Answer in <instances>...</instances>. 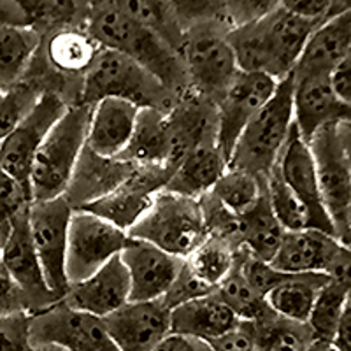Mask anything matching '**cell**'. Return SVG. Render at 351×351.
I'll return each mask as SVG.
<instances>
[{"label": "cell", "mask_w": 351, "mask_h": 351, "mask_svg": "<svg viewBox=\"0 0 351 351\" xmlns=\"http://www.w3.org/2000/svg\"><path fill=\"white\" fill-rule=\"evenodd\" d=\"M43 34L32 25L0 27V93L21 84L39 55Z\"/></svg>", "instance_id": "cell-28"}, {"label": "cell", "mask_w": 351, "mask_h": 351, "mask_svg": "<svg viewBox=\"0 0 351 351\" xmlns=\"http://www.w3.org/2000/svg\"><path fill=\"white\" fill-rule=\"evenodd\" d=\"M330 280L325 272L311 274H287L265 295L269 307L281 318L307 324L311 307L315 304L319 288Z\"/></svg>", "instance_id": "cell-30"}, {"label": "cell", "mask_w": 351, "mask_h": 351, "mask_svg": "<svg viewBox=\"0 0 351 351\" xmlns=\"http://www.w3.org/2000/svg\"><path fill=\"white\" fill-rule=\"evenodd\" d=\"M274 169L281 176V180L306 204V208L309 209V215H311V227L335 236L332 221L325 213L322 195H319L311 148L300 136L295 123L291 125L288 139L281 149L280 156H278Z\"/></svg>", "instance_id": "cell-18"}, {"label": "cell", "mask_w": 351, "mask_h": 351, "mask_svg": "<svg viewBox=\"0 0 351 351\" xmlns=\"http://www.w3.org/2000/svg\"><path fill=\"white\" fill-rule=\"evenodd\" d=\"M69 100L53 90H44L39 100L16 128L0 143V164L30 192V171L34 156L39 152L55 123L69 109ZM32 197V195H30Z\"/></svg>", "instance_id": "cell-12"}, {"label": "cell", "mask_w": 351, "mask_h": 351, "mask_svg": "<svg viewBox=\"0 0 351 351\" xmlns=\"http://www.w3.org/2000/svg\"><path fill=\"white\" fill-rule=\"evenodd\" d=\"M86 2H90V4H92V5H97V4H99V2H102V0H86Z\"/></svg>", "instance_id": "cell-59"}, {"label": "cell", "mask_w": 351, "mask_h": 351, "mask_svg": "<svg viewBox=\"0 0 351 351\" xmlns=\"http://www.w3.org/2000/svg\"><path fill=\"white\" fill-rule=\"evenodd\" d=\"M0 95H2V93H0Z\"/></svg>", "instance_id": "cell-61"}, {"label": "cell", "mask_w": 351, "mask_h": 351, "mask_svg": "<svg viewBox=\"0 0 351 351\" xmlns=\"http://www.w3.org/2000/svg\"><path fill=\"white\" fill-rule=\"evenodd\" d=\"M330 346L337 351H351V299H348L344 306L343 316H341Z\"/></svg>", "instance_id": "cell-52"}, {"label": "cell", "mask_w": 351, "mask_h": 351, "mask_svg": "<svg viewBox=\"0 0 351 351\" xmlns=\"http://www.w3.org/2000/svg\"><path fill=\"white\" fill-rule=\"evenodd\" d=\"M30 202V192L0 164V228L4 236L8 234L11 219L27 209Z\"/></svg>", "instance_id": "cell-41"}, {"label": "cell", "mask_w": 351, "mask_h": 351, "mask_svg": "<svg viewBox=\"0 0 351 351\" xmlns=\"http://www.w3.org/2000/svg\"><path fill=\"white\" fill-rule=\"evenodd\" d=\"M330 83L344 104L351 106V46L330 72Z\"/></svg>", "instance_id": "cell-49"}, {"label": "cell", "mask_w": 351, "mask_h": 351, "mask_svg": "<svg viewBox=\"0 0 351 351\" xmlns=\"http://www.w3.org/2000/svg\"><path fill=\"white\" fill-rule=\"evenodd\" d=\"M213 351H258L256 350L255 322L241 319L227 334L209 341Z\"/></svg>", "instance_id": "cell-46"}, {"label": "cell", "mask_w": 351, "mask_h": 351, "mask_svg": "<svg viewBox=\"0 0 351 351\" xmlns=\"http://www.w3.org/2000/svg\"><path fill=\"white\" fill-rule=\"evenodd\" d=\"M118 158L132 165H164L176 169L178 164L167 109L141 108L130 141Z\"/></svg>", "instance_id": "cell-23"}, {"label": "cell", "mask_w": 351, "mask_h": 351, "mask_svg": "<svg viewBox=\"0 0 351 351\" xmlns=\"http://www.w3.org/2000/svg\"><path fill=\"white\" fill-rule=\"evenodd\" d=\"M351 9V0H332V8H330V14L328 18L335 16V14H339V12L350 11Z\"/></svg>", "instance_id": "cell-55"}, {"label": "cell", "mask_w": 351, "mask_h": 351, "mask_svg": "<svg viewBox=\"0 0 351 351\" xmlns=\"http://www.w3.org/2000/svg\"><path fill=\"white\" fill-rule=\"evenodd\" d=\"M120 256L130 276V300L164 299L184 263L181 256L132 237Z\"/></svg>", "instance_id": "cell-17"}, {"label": "cell", "mask_w": 351, "mask_h": 351, "mask_svg": "<svg viewBox=\"0 0 351 351\" xmlns=\"http://www.w3.org/2000/svg\"><path fill=\"white\" fill-rule=\"evenodd\" d=\"M30 313L0 316V351H32Z\"/></svg>", "instance_id": "cell-43"}, {"label": "cell", "mask_w": 351, "mask_h": 351, "mask_svg": "<svg viewBox=\"0 0 351 351\" xmlns=\"http://www.w3.org/2000/svg\"><path fill=\"white\" fill-rule=\"evenodd\" d=\"M341 134H343L344 148H346L348 162H350V172H351V120L341 121ZM350 227H351V208H350Z\"/></svg>", "instance_id": "cell-54"}, {"label": "cell", "mask_w": 351, "mask_h": 351, "mask_svg": "<svg viewBox=\"0 0 351 351\" xmlns=\"http://www.w3.org/2000/svg\"><path fill=\"white\" fill-rule=\"evenodd\" d=\"M344 244L332 234L318 228L285 232L280 247L272 256V267L287 274L325 272Z\"/></svg>", "instance_id": "cell-21"}, {"label": "cell", "mask_w": 351, "mask_h": 351, "mask_svg": "<svg viewBox=\"0 0 351 351\" xmlns=\"http://www.w3.org/2000/svg\"><path fill=\"white\" fill-rule=\"evenodd\" d=\"M2 25H30L16 0H0V27Z\"/></svg>", "instance_id": "cell-53"}, {"label": "cell", "mask_w": 351, "mask_h": 351, "mask_svg": "<svg viewBox=\"0 0 351 351\" xmlns=\"http://www.w3.org/2000/svg\"><path fill=\"white\" fill-rule=\"evenodd\" d=\"M30 343H51L69 351H118L104 318L58 300L30 316Z\"/></svg>", "instance_id": "cell-11"}, {"label": "cell", "mask_w": 351, "mask_h": 351, "mask_svg": "<svg viewBox=\"0 0 351 351\" xmlns=\"http://www.w3.org/2000/svg\"><path fill=\"white\" fill-rule=\"evenodd\" d=\"M281 8V0H225L223 18L230 28L253 23Z\"/></svg>", "instance_id": "cell-42"}, {"label": "cell", "mask_w": 351, "mask_h": 351, "mask_svg": "<svg viewBox=\"0 0 351 351\" xmlns=\"http://www.w3.org/2000/svg\"><path fill=\"white\" fill-rule=\"evenodd\" d=\"M216 293L243 322H258V319L272 315V309L269 307L265 297L260 295L258 291L250 285V281L241 272L237 262L230 274L218 285Z\"/></svg>", "instance_id": "cell-37"}, {"label": "cell", "mask_w": 351, "mask_h": 351, "mask_svg": "<svg viewBox=\"0 0 351 351\" xmlns=\"http://www.w3.org/2000/svg\"><path fill=\"white\" fill-rule=\"evenodd\" d=\"M64 302L100 318L130 302V276L121 256L116 255L92 276L72 283Z\"/></svg>", "instance_id": "cell-20"}, {"label": "cell", "mask_w": 351, "mask_h": 351, "mask_svg": "<svg viewBox=\"0 0 351 351\" xmlns=\"http://www.w3.org/2000/svg\"><path fill=\"white\" fill-rule=\"evenodd\" d=\"M0 258L14 283L23 291L30 315L58 302L46 283L39 256H37L36 246L30 236L28 208L11 219L8 234L0 246Z\"/></svg>", "instance_id": "cell-15"}, {"label": "cell", "mask_w": 351, "mask_h": 351, "mask_svg": "<svg viewBox=\"0 0 351 351\" xmlns=\"http://www.w3.org/2000/svg\"><path fill=\"white\" fill-rule=\"evenodd\" d=\"M346 302L348 293L335 281L328 280L324 287L319 288L315 304L311 307V313H309V318H307V325L311 328L316 343H332Z\"/></svg>", "instance_id": "cell-38"}, {"label": "cell", "mask_w": 351, "mask_h": 351, "mask_svg": "<svg viewBox=\"0 0 351 351\" xmlns=\"http://www.w3.org/2000/svg\"><path fill=\"white\" fill-rule=\"evenodd\" d=\"M332 0H281V9L315 23L327 20Z\"/></svg>", "instance_id": "cell-48"}, {"label": "cell", "mask_w": 351, "mask_h": 351, "mask_svg": "<svg viewBox=\"0 0 351 351\" xmlns=\"http://www.w3.org/2000/svg\"><path fill=\"white\" fill-rule=\"evenodd\" d=\"M322 351H337V350H335V348H332L330 344H324V346H322Z\"/></svg>", "instance_id": "cell-58"}, {"label": "cell", "mask_w": 351, "mask_h": 351, "mask_svg": "<svg viewBox=\"0 0 351 351\" xmlns=\"http://www.w3.org/2000/svg\"><path fill=\"white\" fill-rule=\"evenodd\" d=\"M239 247L241 244L227 237L208 234V237L184 258V263L193 276L216 290L236 267Z\"/></svg>", "instance_id": "cell-32"}, {"label": "cell", "mask_w": 351, "mask_h": 351, "mask_svg": "<svg viewBox=\"0 0 351 351\" xmlns=\"http://www.w3.org/2000/svg\"><path fill=\"white\" fill-rule=\"evenodd\" d=\"M227 167V158L216 144H202L188 152L176 165L165 188L171 192L200 199L211 192Z\"/></svg>", "instance_id": "cell-29"}, {"label": "cell", "mask_w": 351, "mask_h": 351, "mask_svg": "<svg viewBox=\"0 0 351 351\" xmlns=\"http://www.w3.org/2000/svg\"><path fill=\"white\" fill-rule=\"evenodd\" d=\"M125 16L149 28L181 53L184 27L169 0H109Z\"/></svg>", "instance_id": "cell-33"}, {"label": "cell", "mask_w": 351, "mask_h": 351, "mask_svg": "<svg viewBox=\"0 0 351 351\" xmlns=\"http://www.w3.org/2000/svg\"><path fill=\"white\" fill-rule=\"evenodd\" d=\"M228 32L230 25L225 20L200 21L184 28L181 44L190 88L216 104L239 74Z\"/></svg>", "instance_id": "cell-7"}, {"label": "cell", "mask_w": 351, "mask_h": 351, "mask_svg": "<svg viewBox=\"0 0 351 351\" xmlns=\"http://www.w3.org/2000/svg\"><path fill=\"white\" fill-rule=\"evenodd\" d=\"M128 237L146 241L164 252L186 258L208 237L202 202L164 188L132 225Z\"/></svg>", "instance_id": "cell-5"}, {"label": "cell", "mask_w": 351, "mask_h": 351, "mask_svg": "<svg viewBox=\"0 0 351 351\" xmlns=\"http://www.w3.org/2000/svg\"><path fill=\"white\" fill-rule=\"evenodd\" d=\"M32 351H69V350L64 346H58V344L44 343V344H32Z\"/></svg>", "instance_id": "cell-56"}, {"label": "cell", "mask_w": 351, "mask_h": 351, "mask_svg": "<svg viewBox=\"0 0 351 351\" xmlns=\"http://www.w3.org/2000/svg\"><path fill=\"white\" fill-rule=\"evenodd\" d=\"M100 51L102 46L86 27H62L44 34L39 53L58 76L84 77Z\"/></svg>", "instance_id": "cell-24"}, {"label": "cell", "mask_w": 351, "mask_h": 351, "mask_svg": "<svg viewBox=\"0 0 351 351\" xmlns=\"http://www.w3.org/2000/svg\"><path fill=\"white\" fill-rule=\"evenodd\" d=\"M106 97H118L139 108L171 109L176 97L164 83L123 53L102 48L81 83L80 104L95 106Z\"/></svg>", "instance_id": "cell-4"}, {"label": "cell", "mask_w": 351, "mask_h": 351, "mask_svg": "<svg viewBox=\"0 0 351 351\" xmlns=\"http://www.w3.org/2000/svg\"><path fill=\"white\" fill-rule=\"evenodd\" d=\"M128 234L109 219L86 209H74L69 225L67 271L69 283H77L120 255L128 243Z\"/></svg>", "instance_id": "cell-10"}, {"label": "cell", "mask_w": 351, "mask_h": 351, "mask_svg": "<svg viewBox=\"0 0 351 351\" xmlns=\"http://www.w3.org/2000/svg\"><path fill=\"white\" fill-rule=\"evenodd\" d=\"M241 244L252 255L271 262L285 236V228L276 218L267 197V188L250 211L239 216Z\"/></svg>", "instance_id": "cell-31"}, {"label": "cell", "mask_w": 351, "mask_h": 351, "mask_svg": "<svg viewBox=\"0 0 351 351\" xmlns=\"http://www.w3.org/2000/svg\"><path fill=\"white\" fill-rule=\"evenodd\" d=\"M2 241H4V232L0 228V246H2Z\"/></svg>", "instance_id": "cell-60"}, {"label": "cell", "mask_w": 351, "mask_h": 351, "mask_svg": "<svg viewBox=\"0 0 351 351\" xmlns=\"http://www.w3.org/2000/svg\"><path fill=\"white\" fill-rule=\"evenodd\" d=\"M265 188H267V178H260L241 169L227 167L209 193L228 211L236 216H243L258 202Z\"/></svg>", "instance_id": "cell-36"}, {"label": "cell", "mask_w": 351, "mask_h": 351, "mask_svg": "<svg viewBox=\"0 0 351 351\" xmlns=\"http://www.w3.org/2000/svg\"><path fill=\"white\" fill-rule=\"evenodd\" d=\"M328 278L332 281L344 288L348 293V299H351V247L343 246L337 256L334 258L332 265L327 271Z\"/></svg>", "instance_id": "cell-50"}, {"label": "cell", "mask_w": 351, "mask_h": 351, "mask_svg": "<svg viewBox=\"0 0 351 351\" xmlns=\"http://www.w3.org/2000/svg\"><path fill=\"white\" fill-rule=\"evenodd\" d=\"M278 83L280 81L263 72L239 71L236 80L218 100L216 146L223 153L227 162L243 130L271 100Z\"/></svg>", "instance_id": "cell-13"}, {"label": "cell", "mask_w": 351, "mask_h": 351, "mask_svg": "<svg viewBox=\"0 0 351 351\" xmlns=\"http://www.w3.org/2000/svg\"><path fill=\"white\" fill-rule=\"evenodd\" d=\"M293 86V123L304 141L332 121L351 120V106L334 92L330 74H295Z\"/></svg>", "instance_id": "cell-19"}, {"label": "cell", "mask_w": 351, "mask_h": 351, "mask_svg": "<svg viewBox=\"0 0 351 351\" xmlns=\"http://www.w3.org/2000/svg\"><path fill=\"white\" fill-rule=\"evenodd\" d=\"M90 114V106L71 104L49 130L34 156L28 181L32 200L56 199L67 192L81 153L86 148Z\"/></svg>", "instance_id": "cell-3"}, {"label": "cell", "mask_w": 351, "mask_h": 351, "mask_svg": "<svg viewBox=\"0 0 351 351\" xmlns=\"http://www.w3.org/2000/svg\"><path fill=\"white\" fill-rule=\"evenodd\" d=\"M86 28L102 48L123 53L152 72L176 99L190 90L181 53L158 34L125 16L109 0L93 5Z\"/></svg>", "instance_id": "cell-2"}, {"label": "cell", "mask_w": 351, "mask_h": 351, "mask_svg": "<svg viewBox=\"0 0 351 351\" xmlns=\"http://www.w3.org/2000/svg\"><path fill=\"white\" fill-rule=\"evenodd\" d=\"M40 34L62 27H86L93 5L86 0H16Z\"/></svg>", "instance_id": "cell-34"}, {"label": "cell", "mask_w": 351, "mask_h": 351, "mask_svg": "<svg viewBox=\"0 0 351 351\" xmlns=\"http://www.w3.org/2000/svg\"><path fill=\"white\" fill-rule=\"evenodd\" d=\"M72 213L74 208L64 195L49 200H32L28 206L30 236L46 283L56 300H64L71 287L65 271V260Z\"/></svg>", "instance_id": "cell-9"}, {"label": "cell", "mask_w": 351, "mask_h": 351, "mask_svg": "<svg viewBox=\"0 0 351 351\" xmlns=\"http://www.w3.org/2000/svg\"><path fill=\"white\" fill-rule=\"evenodd\" d=\"M322 346H324V343H315V346H313L309 351H322Z\"/></svg>", "instance_id": "cell-57"}, {"label": "cell", "mask_w": 351, "mask_h": 351, "mask_svg": "<svg viewBox=\"0 0 351 351\" xmlns=\"http://www.w3.org/2000/svg\"><path fill=\"white\" fill-rule=\"evenodd\" d=\"M104 322L118 351H153L171 334V307L162 299L130 300Z\"/></svg>", "instance_id": "cell-16"}, {"label": "cell", "mask_w": 351, "mask_h": 351, "mask_svg": "<svg viewBox=\"0 0 351 351\" xmlns=\"http://www.w3.org/2000/svg\"><path fill=\"white\" fill-rule=\"evenodd\" d=\"M258 351H309L316 339L307 324L281 318L276 313L255 322Z\"/></svg>", "instance_id": "cell-35"}, {"label": "cell", "mask_w": 351, "mask_h": 351, "mask_svg": "<svg viewBox=\"0 0 351 351\" xmlns=\"http://www.w3.org/2000/svg\"><path fill=\"white\" fill-rule=\"evenodd\" d=\"M351 46V9L327 18L315 28L295 74H330Z\"/></svg>", "instance_id": "cell-27"}, {"label": "cell", "mask_w": 351, "mask_h": 351, "mask_svg": "<svg viewBox=\"0 0 351 351\" xmlns=\"http://www.w3.org/2000/svg\"><path fill=\"white\" fill-rule=\"evenodd\" d=\"M14 313H30L23 291L18 288L8 269L0 258V316L14 315Z\"/></svg>", "instance_id": "cell-47"}, {"label": "cell", "mask_w": 351, "mask_h": 351, "mask_svg": "<svg viewBox=\"0 0 351 351\" xmlns=\"http://www.w3.org/2000/svg\"><path fill=\"white\" fill-rule=\"evenodd\" d=\"M318 25L280 8L262 20L230 28L228 39L239 71L263 72L278 81L285 80L295 71Z\"/></svg>", "instance_id": "cell-1"}, {"label": "cell", "mask_w": 351, "mask_h": 351, "mask_svg": "<svg viewBox=\"0 0 351 351\" xmlns=\"http://www.w3.org/2000/svg\"><path fill=\"white\" fill-rule=\"evenodd\" d=\"M215 288H211L209 285H206L204 281H200L197 276H193L190 272V269L186 267V263H183V269L178 274L176 281L172 283L171 290L165 293L164 300L171 309H174L176 306H181V304L188 302V300L199 299V297L209 295L213 293Z\"/></svg>", "instance_id": "cell-45"}, {"label": "cell", "mask_w": 351, "mask_h": 351, "mask_svg": "<svg viewBox=\"0 0 351 351\" xmlns=\"http://www.w3.org/2000/svg\"><path fill=\"white\" fill-rule=\"evenodd\" d=\"M267 197L276 218L285 228V232L302 230L311 227V215L306 204L297 197V193L281 180L274 167L267 176Z\"/></svg>", "instance_id": "cell-39"}, {"label": "cell", "mask_w": 351, "mask_h": 351, "mask_svg": "<svg viewBox=\"0 0 351 351\" xmlns=\"http://www.w3.org/2000/svg\"><path fill=\"white\" fill-rule=\"evenodd\" d=\"M153 351H213V348L208 341L171 332Z\"/></svg>", "instance_id": "cell-51"}, {"label": "cell", "mask_w": 351, "mask_h": 351, "mask_svg": "<svg viewBox=\"0 0 351 351\" xmlns=\"http://www.w3.org/2000/svg\"><path fill=\"white\" fill-rule=\"evenodd\" d=\"M239 322L236 313L221 300L216 290L171 309V332L208 343L230 332Z\"/></svg>", "instance_id": "cell-26"}, {"label": "cell", "mask_w": 351, "mask_h": 351, "mask_svg": "<svg viewBox=\"0 0 351 351\" xmlns=\"http://www.w3.org/2000/svg\"><path fill=\"white\" fill-rule=\"evenodd\" d=\"M172 172L174 169L164 165H136L111 192L80 209L109 219L128 234L132 225L152 206L153 197L167 186Z\"/></svg>", "instance_id": "cell-14"}, {"label": "cell", "mask_w": 351, "mask_h": 351, "mask_svg": "<svg viewBox=\"0 0 351 351\" xmlns=\"http://www.w3.org/2000/svg\"><path fill=\"white\" fill-rule=\"evenodd\" d=\"M44 88L39 83L23 81L11 92L0 95V143L11 134L16 125L25 118L30 109L36 106Z\"/></svg>", "instance_id": "cell-40"}, {"label": "cell", "mask_w": 351, "mask_h": 351, "mask_svg": "<svg viewBox=\"0 0 351 351\" xmlns=\"http://www.w3.org/2000/svg\"><path fill=\"white\" fill-rule=\"evenodd\" d=\"M134 169L123 160L104 158L84 148L64 197L74 209L83 208L111 192Z\"/></svg>", "instance_id": "cell-25"}, {"label": "cell", "mask_w": 351, "mask_h": 351, "mask_svg": "<svg viewBox=\"0 0 351 351\" xmlns=\"http://www.w3.org/2000/svg\"><path fill=\"white\" fill-rule=\"evenodd\" d=\"M315 160L319 195L330 218L335 237L351 247V172L344 148L341 121L324 125L307 141Z\"/></svg>", "instance_id": "cell-8"}, {"label": "cell", "mask_w": 351, "mask_h": 351, "mask_svg": "<svg viewBox=\"0 0 351 351\" xmlns=\"http://www.w3.org/2000/svg\"><path fill=\"white\" fill-rule=\"evenodd\" d=\"M183 27L208 20H225V0H169Z\"/></svg>", "instance_id": "cell-44"}, {"label": "cell", "mask_w": 351, "mask_h": 351, "mask_svg": "<svg viewBox=\"0 0 351 351\" xmlns=\"http://www.w3.org/2000/svg\"><path fill=\"white\" fill-rule=\"evenodd\" d=\"M293 72L278 83L274 95L253 118L234 146L228 167L267 178L293 125Z\"/></svg>", "instance_id": "cell-6"}, {"label": "cell", "mask_w": 351, "mask_h": 351, "mask_svg": "<svg viewBox=\"0 0 351 351\" xmlns=\"http://www.w3.org/2000/svg\"><path fill=\"white\" fill-rule=\"evenodd\" d=\"M139 106L118 97H106L92 106L86 148L104 158H118L136 127Z\"/></svg>", "instance_id": "cell-22"}]
</instances>
